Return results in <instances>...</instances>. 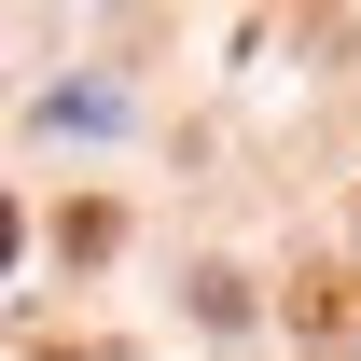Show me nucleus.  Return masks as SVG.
I'll return each mask as SVG.
<instances>
[{"label":"nucleus","instance_id":"nucleus-1","mask_svg":"<svg viewBox=\"0 0 361 361\" xmlns=\"http://www.w3.org/2000/svg\"><path fill=\"white\" fill-rule=\"evenodd\" d=\"M306 334H361V278H306Z\"/></svg>","mask_w":361,"mask_h":361},{"label":"nucleus","instance_id":"nucleus-2","mask_svg":"<svg viewBox=\"0 0 361 361\" xmlns=\"http://www.w3.org/2000/svg\"><path fill=\"white\" fill-rule=\"evenodd\" d=\"M0 264H14V195H0Z\"/></svg>","mask_w":361,"mask_h":361},{"label":"nucleus","instance_id":"nucleus-3","mask_svg":"<svg viewBox=\"0 0 361 361\" xmlns=\"http://www.w3.org/2000/svg\"><path fill=\"white\" fill-rule=\"evenodd\" d=\"M28 361H84V348H28Z\"/></svg>","mask_w":361,"mask_h":361}]
</instances>
